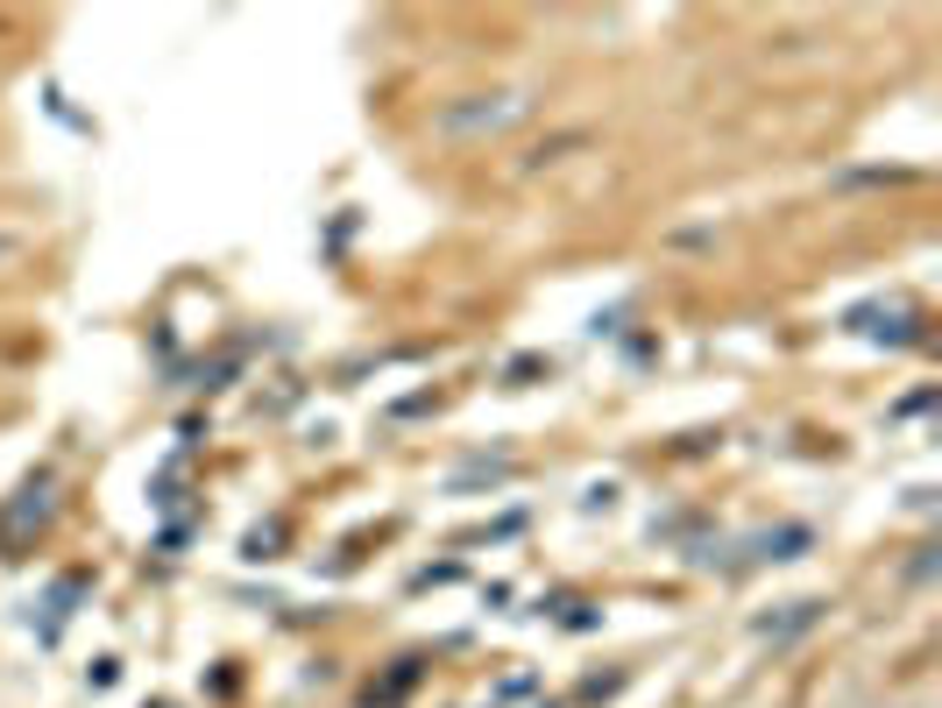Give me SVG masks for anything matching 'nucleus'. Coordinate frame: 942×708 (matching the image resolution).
<instances>
[{"mask_svg":"<svg viewBox=\"0 0 942 708\" xmlns=\"http://www.w3.org/2000/svg\"><path fill=\"white\" fill-rule=\"evenodd\" d=\"M517 114H525V93H482V100H468V107H446L440 135H489V128H503V120H517Z\"/></svg>","mask_w":942,"mask_h":708,"instance_id":"nucleus-1","label":"nucleus"},{"mask_svg":"<svg viewBox=\"0 0 942 708\" xmlns=\"http://www.w3.org/2000/svg\"><path fill=\"white\" fill-rule=\"evenodd\" d=\"M815 610H822V602H787V616H780V624H758V638H787V630H807V624H815Z\"/></svg>","mask_w":942,"mask_h":708,"instance_id":"nucleus-2","label":"nucleus"},{"mask_svg":"<svg viewBox=\"0 0 942 708\" xmlns=\"http://www.w3.org/2000/svg\"><path fill=\"white\" fill-rule=\"evenodd\" d=\"M22 248H28L22 234H8V228H0V269H8V263H22Z\"/></svg>","mask_w":942,"mask_h":708,"instance_id":"nucleus-3","label":"nucleus"}]
</instances>
